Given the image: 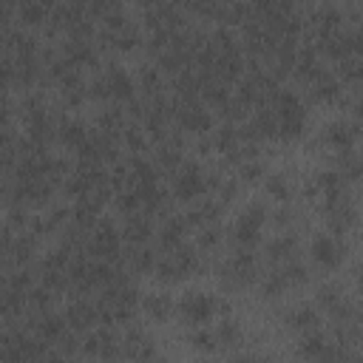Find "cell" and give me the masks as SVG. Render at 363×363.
Listing matches in <instances>:
<instances>
[{"label": "cell", "mask_w": 363, "mask_h": 363, "mask_svg": "<svg viewBox=\"0 0 363 363\" xmlns=\"http://www.w3.org/2000/svg\"><path fill=\"white\" fill-rule=\"evenodd\" d=\"M218 312V298L210 292H187L182 295V301H176V315L187 323V326H204L210 318H216Z\"/></svg>", "instance_id": "7a4b0ae2"}, {"label": "cell", "mask_w": 363, "mask_h": 363, "mask_svg": "<svg viewBox=\"0 0 363 363\" xmlns=\"http://www.w3.org/2000/svg\"><path fill=\"white\" fill-rule=\"evenodd\" d=\"M139 309H142L150 320L164 323V320H170V318L176 315V298L167 295V292H147V295H142Z\"/></svg>", "instance_id": "3957f363"}, {"label": "cell", "mask_w": 363, "mask_h": 363, "mask_svg": "<svg viewBox=\"0 0 363 363\" xmlns=\"http://www.w3.org/2000/svg\"><path fill=\"white\" fill-rule=\"evenodd\" d=\"M309 255H312V261H315L318 267H326V269L337 267V261L343 258V252H340V244H337L332 235H318V238L312 241V250H309Z\"/></svg>", "instance_id": "277c9868"}, {"label": "cell", "mask_w": 363, "mask_h": 363, "mask_svg": "<svg viewBox=\"0 0 363 363\" xmlns=\"http://www.w3.org/2000/svg\"><path fill=\"white\" fill-rule=\"evenodd\" d=\"M267 221H269V213H267L261 204H247V207L235 216V221H233V227H230V238L235 241V247L250 250V247L261 238V230L267 227Z\"/></svg>", "instance_id": "6da1fadb"}]
</instances>
